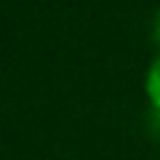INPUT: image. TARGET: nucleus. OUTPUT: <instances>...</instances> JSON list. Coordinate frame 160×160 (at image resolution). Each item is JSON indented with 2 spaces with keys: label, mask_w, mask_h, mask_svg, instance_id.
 I'll list each match as a JSON object with an SVG mask.
<instances>
[{
  "label": "nucleus",
  "mask_w": 160,
  "mask_h": 160,
  "mask_svg": "<svg viewBox=\"0 0 160 160\" xmlns=\"http://www.w3.org/2000/svg\"><path fill=\"white\" fill-rule=\"evenodd\" d=\"M145 90H148V98L152 100V108L160 112V55L152 60V65H150V70H148Z\"/></svg>",
  "instance_id": "nucleus-1"
},
{
  "label": "nucleus",
  "mask_w": 160,
  "mask_h": 160,
  "mask_svg": "<svg viewBox=\"0 0 160 160\" xmlns=\"http://www.w3.org/2000/svg\"><path fill=\"white\" fill-rule=\"evenodd\" d=\"M155 38H158V42H160V12L155 15Z\"/></svg>",
  "instance_id": "nucleus-2"
}]
</instances>
